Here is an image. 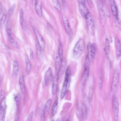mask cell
I'll return each mask as SVG.
<instances>
[{
    "label": "cell",
    "instance_id": "1",
    "mask_svg": "<svg viewBox=\"0 0 121 121\" xmlns=\"http://www.w3.org/2000/svg\"><path fill=\"white\" fill-rule=\"evenodd\" d=\"M84 40L80 39L76 43L73 50V54L75 58L77 59L81 56L84 52Z\"/></svg>",
    "mask_w": 121,
    "mask_h": 121
},
{
    "label": "cell",
    "instance_id": "2",
    "mask_svg": "<svg viewBox=\"0 0 121 121\" xmlns=\"http://www.w3.org/2000/svg\"><path fill=\"white\" fill-rule=\"evenodd\" d=\"M99 15L100 21L103 26L105 24L106 17L103 3L101 0H95Z\"/></svg>",
    "mask_w": 121,
    "mask_h": 121
},
{
    "label": "cell",
    "instance_id": "3",
    "mask_svg": "<svg viewBox=\"0 0 121 121\" xmlns=\"http://www.w3.org/2000/svg\"><path fill=\"white\" fill-rule=\"evenodd\" d=\"M90 59L89 56L87 55L85 58L84 69L82 74L83 84L84 85L88 77L89 73Z\"/></svg>",
    "mask_w": 121,
    "mask_h": 121
},
{
    "label": "cell",
    "instance_id": "4",
    "mask_svg": "<svg viewBox=\"0 0 121 121\" xmlns=\"http://www.w3.org/2000/svg\"><path fill=\"white\" fill-rule=\"evenodd\" d=\"M119 71L118 69L115 70L113 77L111 91L115 92L117 90L119 80Z\"/></svg>",
    "mask_w": 121,
    "mask_h": 121
},
{
    "label": "cell",
    "instance_id": "5",
    "mask_svg": "<svg viewBox=\"0 0 121 121\" xmlns=\"http://www.w3.org/2000/svg\"><path fill=\"white\" fill-rule=\"evenodd\" d=\"M85 18L88 29L90 31H92L95 27V21L93 16L89 12Z\"/></svg>",
    "mask_w": 121,
    "mask_h": 121
},
{
    "label": "cell",
    "instance_id": "6",
    "mask_svg": "<svg viewBox=\"0 0 121 121\" xmlns=\"http://www.w3.org/2000/svg\"><path fill=\"white\" fill-rule=\"evenodd\" d=\"M112 106L114 118L116 121L118 118L119 104L117 98L114 96L112 99Z\"/></svg>",
    "mask_w": 121,
    "mask_h": 121
},
{
    "label": "cell",
    "instance_id": "7",
    "mask_svg": "<svg viewBox=\"0 0 121 121\" xmlns=\"http://www.w3.org/2000/svg\"><path fill=\"white\" fill-rule=\"evenodd\" d=\"M32 28L36 37V39L40 44L42 49H43L44 48L45 45V42L44 39L41 35L35 26H33Z\"/></svg>",
    "mask_w": 121,
    "mask_h": 121
},
{
    "label": "cell",
    "instance_id": "8",
    "mask_svg": "<svg viewBox=\"0 0 121 121\" xmlns=\"http://www.w3.org/2000/svg\"><path fill=\"white\" fill-rule=\"evenodd\" d=\"M62 17L66 31L69 36L71 37L72 34V31L68 19L63 14L62 15Z\"/></svg>",
    "mask_w": 121,
    "mask_h": 121
},
{
    "label": "cell",
    "instance_id": "9",
    "mask_svg": "<svg viewBox=\"0 0 121 121\" xmlns=\"http://www.w3.org/2000/svg\"><path fill=\"white\" fill-rule=\"evenodd\" d=\"M88 54L90 58L93 59L94 58L96 50V46L95 43H89L87 45Z\"/></svg>",
    "mask_w": 121,
    "mask_h": 121
},
{
    "label": "cell",
    "instance_id": "10",
    "mask_svg": "<svg viewBox=\"0 0 121 121\" xmlns=\"http://www.w3.org/2000/svg\"><path fill=\"white\" fill-rule=\"evenodd\" d=\"M52 69L49 68L45 73L44 75V81L45 85H48L52 77Z\"/></svg>",
    "mask_w": 121,
    "mask_h": 121
},
{
    "label": "cell",
    "instance_id": "11",
    "mask_svg": "<svg viewBox=\"0 0 121 121\" xmlns=\"http://www.w3.org/2000/svg\"><path fill=\"white\" fill-rule=\"evenodd\" d=\"M79 9L82 16L85 18L89 13L85 4L78 3Z\"/></svg>",
    "mask_w": 121,
    "mask_h": 121
},
{
    "label": "cell",
    "instance_id": "12",
    "mask_svg": "<svg viewBox=\"0 0 121 121\" xmlns=\"http://www.w3.org/2000/svg\"><path fill=\"white\" fill-rule=\"evenodd\" d=\"M116 53L117 58L119 59L121 55V43L119 39L117 37L115 39Z\"/></svg>",
    "mask_w": 121,
    "mask_h": 121
},
{
    "label": "cell",
    "instance_id": "13",
    "mask_svg": "<svg viewBox=\"0 0 121 121\" xmlns=\"http://www.w3.org/2000/svg\"><path fill=\"white\" fill-rule=\"evenodd\" d=\"M59 78V74H56V75L53 79L52 86V93L53 95L56 94L57 91Z\"/></svg>",
    "mask_w": 121,
    "mask_h": 121
},
{
    "label": "cell",
    "instance_id": "14",
    "mask_svg": "<svg viewBox=\"0 0 121 121\" xmlns=\"http://www.w3.org/2000/svg\"><path fill=\"white\" fill-rule=\"evenodd\" d=\"M55 60L56 74H59L61 60L58 54L55 56Z\"/></svg>",
    "mask_w": 121,
    "mask_h": 121
},
{
    "label": "cell",
    "instance_id": "15",
    "mask_svg": "<svg viewBox=\"0 0 121 121\" xmlns=\"http://www.w3.org/2000/svg\"><path fill=\"white\" fill-rule=\"evenodd\" d=\"M19 69V66L18 62L16 60L14 61L13 64L12 76L15 78L17 77Z\"/></svg>",
    "mask_w": 121,
    "mask_h": 121
},
{
    "label": "cell",
    "instance_id": "16",
    "mask_svg": "<svg viewBox=\"0 0 121 121\" xmlns=\"http://www.w3.org/2000/svg\"><path fill=\"white\" fill-rule=\"evenodd\" d=\"M111 7L112 14L113 16L117 17L118 11L117 9L114 0H109Z\"/></svg>",
    "mask_w": 121,
    "mask_h": 121
},
{
    "label": "cell",
    "instance_id": "17",
    "mask_svg": "<svg viewBox=\"0 0 121 121\" xmlns=\"http://www.w3.org/2000/svg\"><path fill=\"white\" fill-rule=\"evenodd\" d=\"M19 83L21 91L22 94L24 95L25 93L26 88L24 76H21L19 79Z\"/></svg>",
    "mask_w": 121,
    "mask_h": 121
},
{
    "label": "cell",
    "instance_id": "18",
    "mask_svg": "<svg viewBox=\"0 0 121 121\" xmlns=\"http://www.w3.org/2000/svg\"><path fill=\"white\" fill-rule=\"evenodd\" d=\"M35 10L38 15L41 17L42 16L41 3L39 0H37L35 5Z\"/></svg>",
    "mask_w": 121,
    "mask_h": 121
},
{
    "label": "cell",
    "instance_id": "19",
    "mask_svg": "<svg viewBox=\"0 0 121 121\" xmlns=\"http://www.w3.org/2000/svg\"><path fill=\"white\" fill-rule=\"evenodd\" d=\"M20 22L21 27L23 30H25L26 28V24L24 21L23 9H21L19 12Z\"/></svg>",
    "mask_w": 121,
    "mask_h": 121
},
{
    "label": "cell",
    "instance_id": "20",
    "mask_svg": "<svg viewBox=\"0 0 121 121\" xmlns=\"http://www.w3.org/2000/svg\"><path fill=\"white\" fill-rule=\"evenodd\" d=\"M26 72L27 75L30 73L31 69V63L28 58L26 56Z\"/></svg>",
    "mask_w": 121,
    "mask_h": 121
},
{
    "label": "cell",
    "instance_id": "21",
    "mask_svg": "<svg viewBox=\"0 0 121 121\" xmlns=\"http://www.w3.org/2000/svg\"><path fill=\"white\" fill-rule=\"evenodd\" d=\"M58 104V98H56L53 104L51 110V113L52 116H54L57 110Z\"/></svg>",
    "mask_w": 121,
    "mask_h": 121
},
{
    "label": "cell",
    "instance_id": "22",
    "mask_svg": "<svg viewBox=\"0 0 121 121\" xmlns=\"http://www.w3.org/2000/svg\"><path fill=\"white\" fill-rule=\"evenodd\" d=\"M8 38L9 42L14 48L17 49L20 48V46L17 42L12 36Z\"/></svg>",
    "mask_w": 121,
    "mask_h": 121
},
{
    "label": "cell",
    "instance_id": "23",
    "mask_svg": "<svg viewBox=\"0 0 121 121\" xmlns=\"http://www.w3.org/2000/svg\"><path fill=\"white\" fill-rule=\"evenodd\" d=\"M81 108L83 119L85 120H86L87 117V112L86 106L84 103H83L82 104Z\"/></svg>",
    "mask_w": 121,
    "mask_h": 121
},
{
    "label": "cell",
    "instance_id": "24",
    "mask_svg": "<svg viewBox=\"0 0 121 121\" xmlns=\"http://www.w3.org/2000/svg\"><path fill=\"white\" fill-rule=\"evenodd\" d=\"M110 43L108 39H106L105 41V46L104 48L105 53L107 56L110 54Z\"/></svg>",
    "mask_w": 121,
    "mask_h": 121
},
{
    "label": "cell",
    "instance_id": "25",
    "mask_svg": "<svg viewBox=\"0 0 121 121\" xmlns=\"http://www.w3.org/2000/svg\"><path fill=\"white\" fill-rule=\"evenodd\" d=\"M76 112L77 116L80 121H82L83 119L81 108L78 104L77 105Z\"/></svg>",
    "mask_w": 121,
    "mask_h": 121
},
{
    "label": "cell",
    "instance_id": "26",
    "mask_svg": "<svg viewBox=\"0 0 121 121\" xmlns=\"http://www.w3.org/2000/svg\"><path fill=\"white\" fill-rule=\"evenodd\" d=\"M21 97L19 94H17L14 96V99L17 106V110L18 111L21 100Z\"/></svg>",
    "mask_w": 121,
    "mask_h": 121
},
{
    "label": "cell",
    "instance_id": "27",
    "mask_svg": "<svg viewBox=\"0 0 121 121\" xmlns=\"http://www.w3.org/2000/svg\"><path fill=\"white\" fill-rule=\"evenodd\" d=\"M36 52L38 57L41 56L42 53V48L39 42L36 39Z\"/></svg>",
    "mask_w": 121,
    "mask_h": 121
},
{
    "label": "cell",
    "instance_id": "28",
    "mask_svg": "<svg viewBox=\"0 0 121 121\" xmlns=\"http://www.w3.org/2000/svg\"><path fill=\"white\" fill-rule=\"evenodd\" d=\"M66 61L65 59L63 58L61 60L60 72L63 73L64 71L66 65Z\"/></svg>",
    "mask_w": 121,
    "mask_h": 121
},
{
    "label": "cell",
    "instance_id": "29",
    "mask_svg": "<svg viewBox=\"0 0 121 121\" xmlns=\"http://www.w3.org/2000/svg\"><path fill=\"white\" fill-rule=\"evenodd\" d=\"M54 6L55 8L58 12H60L61 9L60 3L58 0H52Z\"/></svg>",
    "mask_w": 121,
    "mask_h": 121
},
{
    "label": "cell",
    "instance_id": "30",
    "mask_svg": "<svg viewBox=\"0 0 121 121\" xmlns=\"http://www.w3.org/2000/svg\"><path fill=\"white\" fill-rule=\"evenodd\" d=\"M6 17V13L5 10L3 11V14L0 20V27H2L4 24Z\"/></svg>",
    "mask_w": 121,
    "mask_h": 121
},
{
    "label": "cell",
    "instance_id": "31",
    "mask_svg": "<svg viewBox=\"0 0 121 121\" xmlns=\"http://www.w3.org/2000/svg\"><path fill=\"white\" fill-rule=\"evenodd\" d=\"M5 117V109L0 107V121H4Z\"/></svg>",
    "mask_w": 121,
    "mask_h": 121
},
{
    "label": "cell",
    "instance_id": "32",
    "mask_svg": "<svg viewBox=\"0 0 121 121\" xmlns=\"http://www.w3.org/2000/svg\"><path fill=\"white\" fill-rule=\"evenodd\" d=\"M58 54L61 60L63 58V48L62 44L61 42H59Z\"/></svg>",
    "mask_w": 121,
    "mask_h": 121
},
{
    "label": "cell",
    "instance_id": "33",
    "mask_svg": "<svg viewBox=\"0 0 121 121\" xmlns=\"http://www.w3.org/2000/svg\"><path fill=\"white\" fill-rule=\"evenodd\" d=\"M51 102L52 99L51 98L48 99L46 102L45 107V110L46 112H49Z\"/></svg>",
    "mask_w": 121,
    "mask_h": 121
},
{
    "label": "cell",
    "instance_id": "34",
    "mask_svg": "<svg viewBox=\"0 0 121 121\" xmlns=\"http://www.w3.org/2000/svg\"><path fill=\"white\" fill-rule=\"evenodd\" d=\"M6 98L5 97L1 100L0 104V107L5 109L6 106Z\"/></svg>",
    "mask_w": 121,
    "mask_h": 121
},
{
    "label": "cell",
    "instance_id": "35",
    "mask_svg": "<svg viewBox=\"0 0 121 121\" xmlns=\"http://www.w3.org/2000/svg\"><path fill=\"white\" fill-rule=\"evenodd\" d=\"M93 95V91L91 88L89 89L88 95V99L90 102H91L92 100Z\"/></svg>",
    "mask_w": 121,
    "mask_h": 121
},
{
    "label": "cell",
    "instance_id": "36",
    "mask_svg": "<svg viewBox=\"0 0 121 121\" xmlns=\"http://www.w3.org/2000/svg\"><path fill=\"white\" fill-rule=\"evenodd\" d=\"M15 4H14L12 7L9 9V16H11L12 15L15 8Z\"/></svg>",
    "mask_w": 121,
    "mask_h": 121
},
{
    "label": "cell",
    "instance_id": "37",
    "mask_svg": "<svg viewBox=\"0 0 121 121\" xmlns=\"http://www.w3.org/2000/svg\"><path fill=\"white\" fill-rule=\"evenodd\" d=\"M40 119L41 121H44L45 120V113L42 109H41L40 111Z\"/></svg>",
    "mask_w": 121,
    "mask_h": 121
},
{
    "label": "cell",
    "instance_id": "38",
    "mask_svg": "<svg viewBox=\"0 0 121 121\" xmlns=\"http://www.w3.org/2000/svg\"><path fill=\"white\" fill-rule=\"evenodd\" d=\"M34 115V112L32 111H31L29 114L26 120L27 121H32Z\"/></svg>",
    "mask_w": 121,
    "mask_h": 121
},
{
    "label": "cell",
    "instance_id": "39",
    "mask_svg": "<svg viewBox=\"0 0 121 121\" xmlns=\"http://www.w3.org/2000/svg\"><path fill=\"white\" fill-rule=\"evenodd\" d=\"M118 23L121 25V12L118 13L116 17Z\"/></svg>",
    "mask_w": 121,
    "mask_h": 121
},
{
    "label": "cell",
    "instance_id": "40",
    "mask_svg": "<svg viewBox=\"0 0 121 121\" xmlns=\"http://www.w3.org/2000/svg\"><path fill=\"white\" fill-rule=\"evenodd\" d=\"M5 93L3 90H1L0 91V98L1 100L5 97Z\"/></svg>",
    "mask_w": 121,
    "mask_h": 121
},
{
    "label": "cell",
    "instance_id": "41",
    "mask_svg": "<svg viewBox=\"0 0 121 121\" xmlns=\"http://www.w3.org/2000/svg\"><path fill=\"white\" fill-rule=\"evenodd\" d=\"M34 52L32 49L31 48L30 49V60H32L33 59Z\"/></svg>",
    "mask_w": 121,
    "mask_h": 121
},
{
    "label": "cell",
    "instance_id": "42",
    "mask_svg": "<svg viewBox=\"0 0 121 121\" xmlns=\"http://www.w3.org/2000/svg\"><path fill=\"white\" fill-rule=\"evenodd\" d=\"M86 1L89 6L91 7L92 5V0H86Z\"/></svg>",
    "mask_w": 121,
    "mask_h": 121
},
{
    "label": "cell",
    "instance_id": "43",
    "mask_svg": "<svg viewBox=\"0 0 121 121\" xmlns=\"http://www.w3.org/2000/svg\"><path fill=\"white\" fill-rule=\"evenodd\" d=\"M78 3L85 4V0H77Z\"/></svg>",
    "mask_w": 121,
    "mask_h": 121
},
{
    "label": "cell",
    "instance_id": "44",
    "mask_svg": "<svg viewBox=\"0 0 121 121\" xmlns=\"http://www.w3.org/2000/svg\"><path fill=\"white\" fill-rule=\"evenodd\" d=\"M35 0H32V4L33 5H35Z\"/></svg>",
    "mask_w": 121,
    "mask_h": 121
},
{
    "label": "cell",
    "instance_id": "45",
    "mask_svg": "<svg viewBox=\"0 0 121 121\" xmlns=\"http://www.w3.org/2000/svg\"><path fill=\"white\" fill-rule=\"evenodd\" d=\"M60 3H63L64 2L63 0H58Z\"/></svg>",
    "mask_w": 121,
    "mask_h": 121
},
{
    "label": "cell",
    "instance_id": "46",
    "mask_svg": "<svg viewBox=\"0 0 121 121\" xmlns=\"http://www.w3.org/2000/svg\"><path fill=\"white\" fill-rule=\"evenodd\" d=\"M0 15H1V4H0Z\"/></svg>",
    "mask_w": 121,
    "mask_h": 121
},
{
    "label": "cell",
    "instance_id": "47",
    "mask_svg": "<svg viewBox=\"0 0 121 121\" xmlns=\"http://www.w3.org/2000/svg\"><path fill=\"white\" fill-rule=\"evenodd\" d=\"M102 0L104 4H105L106 2V0Z\"/></svg>",
    "mask_w": 121,
    "mask_h": 121
},
{
    "label": "cell",
    "instance_id": "48",
    "mask_svg": "<svg viewBox=\"0 0 121 121\" xmlns=\"http://www.w3.org/2000/svg\"><path fill=\"white\" fill-rule=\"evenodd\" d=\"M0 82H1V75H0Z\"/></svg>",
    "mask_w": 121,
    "mask_h": 121
},
{
    "label": "cell",
    "instance_id": "49",
    "mask_svg": "<svg viewBox=\"0 0 121 121\" xmlns=\"http://www.w3.org/2000/svg\"><path fill=\"white\" fill-rule=\"evenodd\" d=\"M65 0H64V1H65Z\"/></svg>",
    "mask_w": 121,
    "mask_h": 121
},
{
    "label": "cell",
    "instance_id": "50",
    "mask_svg": "<svg viewBox=\"0 0 121 121\" xmlns=\"http://www.w3.org/2000/svg\"></svg>",
    "mask_w": 121,
    "mask_h": 121
}]
</instances>
